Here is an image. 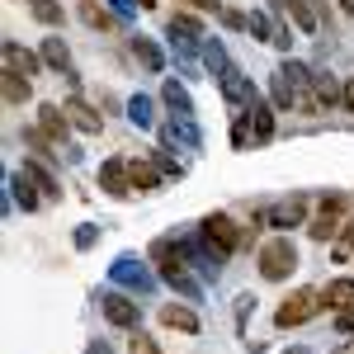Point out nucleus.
<instances>
[{
	"label": "nucleus",
	"mask_w": 354,
	"mask_h": 354,
	"mask_svg": "<svg viewBox=\"0 0 354 354\" xmlns=\"http://www.w3.org/2000/svg\"><path fill=\"white\" fill-rule=\"evenodd\" d=\"M293 270H298V245H293L288 232L283 236H270V241L260 245V279L283 283V279H293Z\"/></svg>",
	"instance_id": "f257e3e1"
},
{
	"label": "nucleus",
	"mask_w": 354,
	"mask_h": 354,
	"mask_svg": "<svg viewBox=\"0 0 354 354\" xmlns=\"http://www.w3.org/2000/svg\"><path fill=\"white\" fill-rule=\"evenodd\" d=\"M345 208H350L345 194H322V198H317V213H312V222H307V236H312V241H330V236H340V227H345Z\"/></svg>",
	"instance_id": "f03ea898"
},
{
	"label": "nucleus",
	"mask_w": 354,
	"mask_h": 354,
	"mask_svg": "<svg viewBox=\"0 0 354 354\" xmlns=\"http://www.w3.org/2000/svg\"><path fill=\"white\" fill-rule=\"evenodd\" d=\"M322 307H326V302H322V293H317V288H293L288 298L279 302L274 326H279V330H293V326H302V322H312Z\"/></svg>",
	"instance_id": "7ed1b4c3"
},
{
	"label": "nucleus",
	"mask_w": 354,
	"mask_h": 354,
	"mask_svg": "<svg viewBox=\"0 0 354 354\" xmlns=\"http://www.w3.org/2000/svg\"><path fill=\"white\" fill-rule=\"evenodd\" d=\"M165 38H170V48H175V53L194 57V53H203V38H208V33H203V24L194 19L189 10H180V15H170V19H165Z\"/></svg>",
	"instance_id": "20e7f679"
},
{
	"label": "nucleus",
	"mask_w": 354,
	"mask_h": 354,
	"mask_svg": "<svg viewBox=\"0 0 354 354\" xmlns=\"http://www.w3.org/2000/svg\"><path fill=\"white\" fill-rule=\"evenodd\" d=\"M218 85H222V100H227V109H232V118L236 113H245L255 100H260V90H255V81L245 76V71H236V66H227L218 76Z\"/></svg>",
	"instance_id": "39448f33"
},
{
	"label": "nucleus",
	"mask_w": 354,
	"mask_h": 354,
	"mask_svg": "<svg viewBox=\"0 0 354 354\" xmlns=\"http://www.w3.org/2000/svg\"><path fill=\"white\" fill-rule=\"evenodd\" d=\"M270 213V227H279V232H293V227H307V213H312V198L307 194H288V198H279V203H270L265 208Z\"/></svg>",
	"instance_id": "423d86ee"
},
{
	"label": "nucleus",
	"mask_w": 354,
	"mask_h": 354,
	"mask_svg": "<svg viewBox=\"0 0 354 354\" xmlns=\"http://www.w3.org/2000/svg\"><path fill=\"white\" fill-rule=\"evenodd\" d=\"M198 232H203V236H208V241L218 245V250H227V255H232V250H236V245H241V227H236V222H232V213H203V222H198Z\"/></svg>",
	"instance_id": "0eeeda50"
},
{
	"label": "nucleus",
	"mask_w": 354,
	"mask_h": 354,
	"mask_svg": "<svg viewBox=\"0 0 354 354\" xmlns=\"http://www.w3.org/2000/svg\"><path fill=\"white\" fill-rule=\"evenodd\" d=\"M0 66H5L10 76H28V81H33V76L43 71V53H28L24 43L5 38V43H0Z\"/></svg>",
	"instance_id": "6e6552de"
},
{
	"label": "nucleus",
	"mask_w": 354,
	"mask_h": 354,
	"mask_svg": "<svg viewBox=\"0 0 354 354\" xmlns=\"http://www.w3.org/2000/svg\"><path fill=\"white\" fill-rule=\"evenodd\" d=\"M100 312H104V322L118 326V330H137V322H142V302H133L128 293H104Z\"/></svg>",
	"instance_id": "1a4fd4ad"
},
{
	"label": "nucleus",
	"mask_w": 354,
	"mask_h": 354,
	"mask_svg": "<svg viewBox=\"0 0 354 354\" xmlns=\"http://www.w3.org/2000/svg\"><path fill=\"white\" fill-rule=\"evenodd\" d=\"M109 279H113V283H123V288H133V293H151V288H156V279L142 270L133 255H118L113 270H109Z\"/></svg>",
	"instance_id": "9d476101"
},
{
	"label": "nucleus",
	"mask_w": 354,
	"mask_h": 354,
	"mask_svg": "<svg viewBox=\"0 0 354 354\" xmlns=\"http://www.w3.org/2000/svg\"><path fill=\"white\" fill-rule=\"evenodd\" d=\"M100 189L109 198H128L133 194V180H128V156H109L100 165Z\"/></svg>",
	"instance_id": "9b49d317"
},
{
	"label": "nucleus",
	"mask_w": 354,
	"mask_h": 354,
	"mask_svg": "<svg viewBox=\"0 0 354 354\" xmlns=\"http://www.w3.org/2000/svg\"><path fill=\"white\" fill-rule=\"evenodd\" d=\"M104 109H95V104H85L81 95H66V118H71V128L85 137H95V133H104V118H100Z\"/></svg>",
	"instance_id": "f8f14e48"
},
{
	"label": "nucleus",
	"mask_w": 354,
	"mask_h": 354,
	"mask_svg": "<svg viewBox=\"0 0 354 354\" xmlns=\"http://www.w3.org/2000/svg\"><path fill=\"white\" fill-rule=\"evenodd\" d=\"M38 128L53 137L62 151L71 147V142H66V133H71V118H66V109H57V104H38Z\"/></svg>",
	"instance_id": "ddd939ff"
},
{
	"label": "nucleus",
	"mask_w": 354,
	"mask_h": 354,
	"mask_svg": "<svg viewBox=\"0 0 354 354\" xmlns=\"http://www.w3.org/2000/svg\"><path fill=\"white\" fill-rule=\"evenodd\" d=\"M128 180H133V194H156L161 189V165L142 161V156H128Z\"/></svg>",
	"instance_id": "4468645a"
},
{
	"label": "nucleus",
	"mask_w": 354,
	"mask_h": 354,
	"mask_svg": "<svg viewBox=\"0 0 354 354\" xmlns=\"http://www.w3.org/2000/svg\"><path fill=\"white\" fill-rule=\"evenodd\" d=\"M312 100H317V109L326 113V109H335V104H345V85L335 81L330 71H317V76H312Z\"/></svg>",
	"instance_id": "2eb2a0df"
},
{
	"label": "nucleus",
	"mask_w": 354,
	"mask_h": 354,
	"mask_svg": "<svg viewBox=\"0 0 354 354\" xmlns=\"http://www.w3.org/2000/svg\"><path fill=\"white\" fill-rule=\"evenodd\" d=\"M161 326H170V330H185V335H198V312H194L189 302H165L161 312Z\"/></svg>",
	"instance_id": "dca6fc26"
},
{
	"label": "nucleus",
	"mask_w": 354,
	"mask_h": 354,
	"mask_svg": "<svg viewBox=\"0 0 354 354\" xmlns=\"http://www.w3.org/2000/svg\"><path fill=\"white\" fill-rule=\"evenodd\" d=\"M76 15H81V24L95 28V33H113V28H118V15H113L109 5H100V0H81Z\"/></svg>",
	"instance_id": "f3484780"
},
{
	"label": "nucleus",
	"mask_w": 354,
	"mask_h": 354,
	"mask_svg": "<svg viewBox=\"0 0 354 354\" xmlns=\"http://www.w3.org/2000/svg\"><path fill=\"white\" fill-rule=\"evenodd\" d=\"M245 118H250V133H255L260 147L274 142V104H270V100H255V104L245 109Z\"/></svg>",
	"instance_id": "a211bd4d"
},
{
	"label": "nucleus",
	"mask_w": 354,
	"mask_h": 354,
	"mask_svg": "<svg viewBox=\"0 0 354 354\" xmlns=\"http://www.w3.org/2000/svg\"><path fill=\"white\" fill-rule=\"evenodd\" d=\"M288 15L302 33H322V0H288Z\"/></svg>",
	"instance_id": "6ab92c4d"
},
{
	"label": "nucleus",
	"mask_w": 354,
	"mask_h": 354,
	"mask_svg": "<svg viewBox=\"0 0 354 354\" xmlns=\"http://www.w3.org/2000/svg\"><path fill=\"white\" fill-rule=\"evenodd\" d=\"M161 104L175 113V118H194V100H189V90H185L180 81H165L161 85Z\"/></svg>",
	"instance_id": "aec40b11"
},
{
	"label": "nucleus",
	"mask_w": 354,
	"mask_h": 354,
	"mask_svg": "<svg viewBox=\"0 0 354 354\" xmlns=\"http://www.w3.org/2000/svg\"><path fill=\"white\" fill-rule=\"evenodd\" d=\"M10 189H15V203H19L24 213H38V208H43V198L33 194L38 185L28 180V170H15V175H10Z\"/></svg>",
	"instance_id": "412c9836"
},
{
	"label": "nucleus",
	"mask_w": 354,
	"mask_h": 354,
	"mask_svg": "<svg viewBox=\"0 0 354 354\" xmlns=\"http://www.w3.org/2000/svg\"><path fill=\"white\" fill-rule=\"evenodd\" d=\"M38 53H43V66H48V71H57V76H66V71H71V53H66V43H62V38H43V48H38Z\"/></svg>",
	"instance_id": "4be33fe9"
},
{
	"label": "nucleus",
	"mask_w": 354,
	"mask_h": 354,
	"mask_svg": "<svg viewBox=\"0 0 354 354\" xmlns=\"http://www.w3.org/2000/svg\"><path fill=\"white\" fill-rule=\"evenodd\" d=\"M133 57L142 62V66H147V71H151V76H161V71H165V53L156 48V43H151V38H142V33L133 38Z\"/></svg>",
	"instance_id": "5701e85b"
},
{
	"label": "nucleus",
	"mask_w": 354,
	"mask_h": 354,
	"mask_svg": "<svg viewBox=\"0 0 354 354\" xmlns=\"http://www.w3.org/2000/svg\"><path fill=\"white\" fill-rule=\"evenodd\" d=\"M322 302H326L330 312H345L354 302V279H330L326 288H322Z\"/></svg>",
	"instance_id": "b1692460"
},
{
	"label": "nucleus",
	"mask_w": 354,
	"mask_h": 354,
	"mask_svg": "<svg viewBox=\"0 0 354 354\" xmlns=\"http://www.w3.org/2000/svg\"><path fill=\"white\" fill-rule=\"evenodd\" d=\"M28 180H33V185H38V189H43V198H62V185H57V175L53 170H48V165L38 161V156H28Z\"/></svg>",
	"instance_id": "393cba45"
},
{
	"label": "nucleus",
	"mask_w": 354,
	"mask_h": 354,
	"mask_svg": "<svg viewBox=\"0 0 354 354\" xmlns=\"http://www.w3.org/2000/svg\"><path fill=\"white\" fill-rule=\"evenodd\" d=\"M28 15H33L43 28H62L66 24V10H62L57 0H28Z\"/></svg>",
	"instance_id": "a878e982"
},
{
	"label": "nucleus",
	"mask_w": 354,
	"mask_h": 354,
	"mask_svg": "<svg viewBox=\"0 0 354 354\" xmlns=\"http://www.w3.org/2000/svg\"><path fill=\"white\" fill-rule=\"evenodd\" d=\"M0 95H5V104H28V95H33V81H28V76H10V71H5V81H0Z\"/></svg>",
	"instance_id": "bb28decb"
},
{
	"label": "nucleus",
	"mask_w": 354,
	"mask_h": 354,
	"mask_svg": "<svg viewBox=\"0 0 354 354\" xmlns=\"http://www.w3.org/2000/svg\"><path fill=\"white\" fill-rule=\"evenodd\" d=\"M274 109H283V113H293V104H298V85L288 81V76H283V71H274Z\"/></svg>",
	"instance_id": "cd10ccee"
},
{
	"label": "nucleus",
	"mask_w": 354,
	"mask_h": 354,
	"mask_svg": "<svg viewBox=\"0 0 354 354\" xmlns=\"http://www.w3.org/2000/svg\"><path fill=\"white\" fill-rule=\"evenodd\" d=\"M250 38H255V43H274V28H279V19H270V15H265V10H250Z\"/></svg>",
	"instance_id": "c85d7f7f"
},
{
	"label": "nucleus",
	"mask_w": 354,
	"mask_h": 354,
	"mask_svg": "<svg viewBox=\"0 0 354 354\" xmlns=\"http://www.w3.org/2000/svg\"><path fill=\"white\" fill-rule=\"evenodd\" d=\"M128 118H133L137 128H151V123H156V113H151V100H147V95H133V100H128Z\"/></svg>",
	"instance_id": "c756f323"
},
{
	"label": "nucleus",
	"mask_w": 354,
	"mask_h": 354,
	"mask_svg": "<svg viewBox=\"0 0 354 354\" xmlns=\"http://www.w3.org/2000/svg\"><path fill=\"white\" fill-rule=\"evenodd\" d=\"M203 66H208L213 76H222V71L232 66V57H227V48H222V43H203Z\"/></svg>",
	"instance_id": "7c9ffc66"
},
{
	"label": "nucleus",
	"mask_w": 354,
	"mask_h": 354,
	"mask_svg": "<svg viewBox=\"0 0 354 354\" xmlns=\"http://www.w3.org/2000/svg\"><path fill=\"white\" fill-rule=\"evenodd\" d=\"M250 142H255V133H250V118H245V113H236V118H232V147H236V151H245Z\"/></svg>",
	"instance_id": "2f4dec72"
},
{
	"label": "nucleus",
	"mask_w": 354,
	"mask_h": 354,
	"mask_svg": "<svg viewBox=\"0 0 354 354\" xmlns=\"http://www.w3.org/2000/svg\"><path fill=\"white\" fill-rule=\"evenodd\" d=\"M151 161L161 165V175H170V180H180V175H185V161H175V156H170V147H161Z\"/></svg>",
	"instance_id": "473e14b6"
},
{
	"label": "nucleus",
	"mask_w": 354,
	"mask_h": 354,
	"mask_svg": "<svg viewBox=\"0 0 354 354\" xmlns=\"http://www.w3.org/2000/svg\"><path fill=\"white\" fill-rule=\"evenodd\" d=\"M128 354H161V345H156L147 330H133V340H128Z\"/></svg>",
	"instance_id": "72a5a7b5"
},
{
	"label": "nucleus",
	"mask_w": 354,
	"mask_h": 354,
	"mask_svg": "<svg viewBox=\"0 0 354 354\" xmlns=\"http://www.w3.org/2000/svg\"><path fill=\"white\" fill-rule=\"evenodd\" d=\"M95 241H100V227H95V222H81V227H76V250H90Z\"/></svg>",
	"instance_id": "f704fd0d"
},
{
	"label": "nucleus",
	"mask_w": 354,
	"mask_h": 354,
	"mask_svg": "<svg viewBox=\"0 0 354 354\" xmlns=\"http://www.w3.org/2000/svg\"><path fill=\"white\" fill-rule=\"evenodd\" d=\"M250 307H255V293H241V298H236V330H245V317H250Z\"/></svg>",
	"instance_id": "c9c22d12"
},
{
	"label": "nucleus",
	"mask_w": 354,
	"mask_h": 354,
	"mask_svg": "<svg viewBox=\"0 0 354 354\" xmlns=\"http://www.w3.org/2000/svg\"><path fill=\"white\" fill-rule=\"evenodd\" d=\"M335 330H345V335H354V302L345 307V312H335Z\"/></svg>",
	"instance_id": "e433bc0d"
},
{
	"label": "nucleus",
	"mask_w": 354,
	"mask_h": 354,
	"mask_svg": "<svg viewBox=\"0 0 354 354\" xmlns=\"http://www.w3.org/2000/svg\"><path fill=\"white\" fill-rule=\"evenodd\" d=\"M222 24H227V28H245V24H250V15H241V10H222Z\"/></svg>",
	"instance_id": "4c0bfd02"
},
{
	"label": "nucleus",
	"mask_w": 354,
	"mask_h": 354,
	"mask_svg": "<svg viewBox=\"0 0 354 354\" xmlns=\"http://www.w3.org/2000/svg\"><path fill=\"white\" fill-rule=\"evenodd\" d=\"M109 10H113V15H118V19H133L137 0H109Z\"/></svg>",
	"instance_id": "58836bf2"
},
{
	"label": "nucleus",
	"mask_w": 354,
	"mask_h": 354,
	"mask_svg": "<svg viewBox=\"0 0 354 354\" xmlns=\"http://www.w3.org/2000/svg\"><path fill=\"white\" fill-rule=\"evenodd\" d=\"M274 48H293V33H288V28H283V24L274 28Z\"/></svg>",
	"instance_id": "ea45409f"
},
{
	"label": "nucleus",
	"mask_w": 354,
	"mask_h": 354,
	"mask_svg": "<svg viewBox=\"0 0 354 354\" xmlns=\"http://www.w3.org/2000/svg\"><path fill=\"white\" fill-rule=\"evenodd\" d=\"M85 354H113V345H109V340H90V345H85Z\"/></svg>",
	"instance_id": "a19ab883"
},
{
	"label": "nucleus",
	"mask_w": 354,
	"mask_h": 354,
	"mask_svg": "<svg viewBox=\"0 0 354 354\" xmlns=\"http://www.w3.org/2000/svg\"><path fill=\"white\" fill-rule=\"evenodd\" d=\"M340 241H345V245H354V213L345 218V227H340Z\"/></svg>",
	"instance_id": "79ce46f5"
},
{
	"label": "nucleus",
	"mask_w": 354,
	"mask_h": 354,
	"mask_svg": "<svg viewBox=\"0 0 354 354\" xmlns=\"http://www.w3.org/2000/svg\"><path fill=\"white\" fill-rule=\"evenodd\" d=\"M185 5H194V10H218L222 0H185Z\"/></svg>",
	"instance_id": "37998d69"
},
{
	"label": "nucleus",
	"mask_w": 354,
	"mask_h": 354,
	"mask_svg": "<svg viewBox=\"0 0 354 354\" xmlns=\"http://www.w3.org/2000/svg\"><path fill=\"white\" fill-rule=\"evenodd\" d=\"M345 109L354 113V76H350V81H345Z\"/></svg>",
	"instance_id": "c03bdc74"
},
{
	"label": "nucleus",
	"mask_w": 354,
	"mask_h": 354,
	"mask_svg": "<svg viewBox=\"0 0 354 354\" xmlns=\"http://www.w3.org/2000/svg\"><path fill=\"white\" fill-rule=\"evenodd\" d=\"M340 10H345V15H350V19H354V0H340Z\"/></svg>",
	"instance_id": "a18cd8bd"
},
{
	"label": "nucleus",
	"mask_w": 354,
	"mask_h": 354,
	"mask_svg": "<svg viewBox=\"0 0 354 354\" xmlns=\"http://www.w3.org/2000/svg\"><path fill=\"white\" fill-rule=\"evenodd\" d=\"M270 10H288V0H270Z\"/></svg>",
	"instance_id": "49530a36"
},
{
	"label": "nucleus",
	"mask_w": 354,
	"mask_h": 354,
	"mask_svg": "<svg viewBox=\"0 0 354 354\" xmlns=\"http://www.w3.org/2000/svg\"><path fill=\"white\" fill-rule=\"evenodd\" d=\"M335 354H354V340H350V345H340V350H335Z\"/></svg>",
	"instance_id": "de8ad7c7"
}]
</instances>
